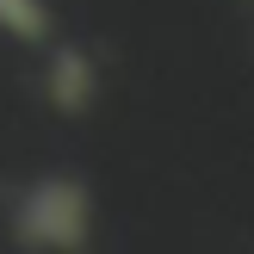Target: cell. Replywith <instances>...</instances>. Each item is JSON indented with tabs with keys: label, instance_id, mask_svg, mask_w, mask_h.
<instances>
[{
	"label": "cell",
	"instance_id": "3",
	"mask_svg": "<svg viewBox=\"0 0 254 254\" xmlns=\"http://www.w3.org/2000/svg\"><path fill=\"white\" fill-rule=\"evenodd\" d=\"M0 31L19 44H50V6L44 0H0Z\"/></svg>",
	"mask_w": 254,
	"mask_h": 254
},
{
	"label": "cell",
	"instance_id": "2",
	"mask_svg": "<svg viewBox=\"0 0 254 254\" xmlns=\"http://www.w3.org/2000/svg\"><path fill=\"white\" fill-rule=\"evenodd\" d=\"M44 93H50V106L56 112H87L99 99V68H93V56H87L81 44H56L50 50V74H44Z\"/></svg>",
	"mask_w": 254,
	"mask_h": 254
},
{
	"label": "cell",
	"instance_id": "1",
	"mask_svg": "<svg viewBox=\"0 0 254 254\" xmlns=\"http://www.w3.org/2000/svg\"><path fill=\"white\" fill-rule=\"evenodd\" d=\"M12 242L44 248V254H74L93 242V192L81 174H37L12 205Z\"/></svg>",
	"mask_w": 254,
	"mask_h": 254
}]
</instances>
